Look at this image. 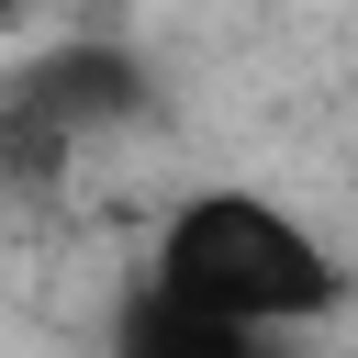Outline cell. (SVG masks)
<instances>
[{
  "instance_id": "1",
  "label": "cell",
  "mask_w": 358,
  "mask_h": 358,
  "mask_svg": "<svg viewBox=\"0 0 358 358\" xmlns=\"http://www.w3.org/2000/svg\"><path fill=\"white\" fill-rule=\"evenodd\" d=\"M145 280L201 302V313H224V324H257V336H302V324H324L347 302L336 246L280 190H235V179L168 201V224L145 246Z\"/></svg>"
},
{
  "instance_id": "2",
  "label": "cell",
  "mask_w": 358,
  "mask_h": 358,
  "mask_svg": "<svg viewBox=\"0 0 358 358\" xmlns=\"http://www.w3.org/2000/svg\"><path fill=\"white\" fill-rule=\"evenodd\" d=\"M134 112H145V67H134L123 45H56V56H34V67L0 90V157L67 168L90 134H112V123H134Z\"/></svg>"
},
{
  "instance_id": "3",
  "label": "cell",
  "mask_w": 358,
  "mask_h": 358,
  "mask_svg": "<svg viewBox=\"0 0 358 358\" xmlns=\"http://www.w3.org/2000/svg\"><path fill=\"white\" fill-rule=\"evenodd\" d=\"M101 358H291V336H257V324H224L179 291H157L145 268L123 280L112 324H101Z\"/></svg>"
}]
</instances>
